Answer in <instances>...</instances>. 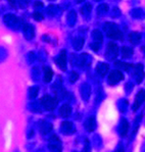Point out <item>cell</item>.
Listing matches in <instances>:
<instances>
[{
  "label": "cell",
  "mask_w": 145,
  "mask_h": 152,
  "mask_svg": "<svg viewBox=\"0 0 145 152\" xmlns=\"http://www.w3.org/2000/svg\"><path fill=\"white\" fill-rule=\"evenodd\" d=\"M72 45H74L76 50H80L84 45V39L82 38V37H77V38H75L74 41H72Z\"/></svg>",
  "instance_id": "cell-21"
},
{
  "label": "cell",
  "mask_w": 145,
  "mask_h": 152,
  "mask_svg": "<svg viewBox=\"0 0 145 152\" xmlns=\"http://www.w3.org/2000/svg\"><path fill=\"white\" fill-rule=\"evenodd\" d=\"M90 86L87 84H83L81 87V94L84 100H88L89 95H90Z\"/></svg>",
  "instance_id": "cell-18"
},
{
  "label": "cell",
  "mask_w": 145,
  "mask_h": 152,
  "mask_svg": "<svg viewBox=\"0 0 145 152\" xmlns=\"http://www.w3.org/2000/svg\"><path fill=\"white\" fill-rule=\"evenodd\" d=\"M77 3H81V2H84V0H76Z\"/></svg>",
  "instance_id": "cell-36"
},
{
  "label": "cell",
  "mask_w": 145,
  "mask_h": 152,
  "mask_svg": "<svg viewBox=\"0 0 145 152\" xmlns=\"http://www.w3.org/2000/svg\"><path fill=\"white\" fill-rule=\"evenodd\" d=\"M49 149L51 152H62V143L56 135L52 136L49 139Z\"/></svg>",
  "instance_id": "cell-4"
},
{
  "label": "cell",
  "mask_w": 145,
  "mask_h": 152,
  "mask_svg": "<svg viewBox=\"0 0 145 152\" xmlns=\"http://www.w3.org/2000/svg\"><path fill=\"white\" fill-rule=\"evenodd\" d=\"M90 47L92 48L94 51H96V52H97V51L100 49V43H99V42H94V43L91 44Z\"/></svg>",
  "instance_id": "cell-31"
},
{
  "label": "cell",
  "mask_w": 145,
  "mask_h": 152,
  "mask_svg": "<svg viewBox=\"0 0 145 152\" xmlns=\"http://www.w3.org/2000/svg\"><path fill=\"white\" fill-rule=\"evenodd\" d=\"M121 53L124 58H128L133 54V50L130 47H128V46H124V47H122Z\"/></svg>",
  "instance_id": "cell-23"
},
{
  "label": "cell",
  "mask_w": 145,
  "mask_h": 152,
  "mask_svg": "<svg viewBox=\"0 0 145 152\" xmlns=\"http://www.w3.org/2000/svg\"><path fill=\"white\" fill-rule=\"evenodd\" d=\"M62 132L65 135H69V134L74 133L75 128H74L72 123H71V121H64V123L62 124Z\"/></svg>",
  "instance_id": "cell-11"
},
{
  "label": "cell",
  "mask_w": 145,
  "mask_h": 152,
  "mask_svg": "<svg viewBox=\"0 0 145 152\" xmlns=\"http://www.w3.org/2000/svg\"><path fill=\"white\" fill-rule=\"evenodd\" d=\"M93 38H94L95 42H99V43H101V42L103 41V35H102V33L100 31L95 30V31L93 32Z\"/></svg>",
  "instance_id": "cell-24"
},
{
  "label": "cell",
  "mask_w": 145,
  "mask_h": 152,
  "mask_svg": "<svg viewBox=\"0 0 145 152\" xmlns=\"http://www.w3.org/2000/svg\"><path fill=\"white\" fill-rule=\"evenodd\" d=\"M96 128V121H95L94 116H90L87 121H85V129L88 132H93Z\"/></svg>",
  "instance_id": "cell-12"
},
{
  "label": "cell",
  "mask_w": 145,
  "mask_h": 152,
  "mask_svg": "<svg viewBox=\"0 0 145 152\" xmlns=\"http://www.w3.org/2000/svg\"><path fill=\"white\" fill-rule=\"evenodd\" d=\"M119 51H120V50H119L118 45H116V43L111 42V43H108V45H107L106 54H105V56H106L107 59L113 60L119 55Z\"/></svg>",
  "instance_id": "cell-3"
},
{
  "label": "cell",
  "mask_w": 145,
  "mask_h": 152,
  "mask_svg": "<svg viewBox=\"0 0 145 152\" xmlns=\"http://www.w3.org/2000/svg\"><path fill=\"white\" fill-rule=\"evenodd\" d=\"M82 152H90V145H89V141L86 140V143H85V146H84L83 150Z\"/></svg>",
  "instance_id": "cell-32"
},
{
  "label": "cell",
  "mask_w": 145,
  "mask_h": 152,
  "mask_svg": "<svg viewBox=\"0 0 145 152\" xmlns=\"http://www.w3.org/2000/svg\"><path fill=\"white\" fill-rule=\"evenodd\" d=\"M107 11H108V5H107V4H101V5H99L97 8V12L99 13V15H104Z\"/></svg>",
  "instance_id": "cell-26"
},
{
  "label": "cell",
  "mask_w": 145,
  "mask_h": 152,
  "mask_svg": "<svg viewBox=\"0 0 145 152\" xmlns=\"http://www.w3.org/2000/svg\"><path fill=\"white\" fill-rule=\"evenodd\" d=\"M131 15L134 18H144L145 15H144V11L141 8H135L131 11Z\"/></svg>",
  "instance_id": "cell-22"
},
{
  "label": "cell",
  "mask_w": 145,
  "mask_h": 152,
  "mask_svg": "<svg viewBox=\"0 0 145 152\" xmlns=\"http://www.w3.org/2000/svg\"><path fill=\"white\" fill-rule=\"evenodd\" d=\"M23 30H24V34L27 40L33 39V37H34V35H35V29L32 25H25L24 27H23Z\"/></svg>",
  "instance_id": "cell-10"
},
{
  "label": "cell",
  "mask_w": 145,
  "mask_h": 152,
  "mask_svg": "<svg viewBox=\"0 0 145 152\" xmlns=\"http://www.w3.org/2000/svg\"><path fill=\"white\" fill-rule=\"evenodd\" d=\"M52 77H53L52 69H51L50 67H48V66L44 67V82L49 83V82L51 81V79H52Z\"/></svg>",
  "instance_id": "cell-19"
},
{
  "label": "cell",
  "mask_w": 145,
  "mask_h": 152,
  "mask_svg": "<svg viewBox=\"0 0 145 152\" xmlns=\"http://www.w3.org/2000/svg\"><path fill=\"white\" fill-rule=\"evenodd\" d=\"M104 31L107 36L114 40H121L123 38V34H122L121 30L114 23H106L104 25Z\"/></svg>",
  "instance_id": "cell-1"
},
{
  "label": "cell",
  "mask_w": 145,
  "mask_h": 152,
  "mask_svg": "<svg viewBox=\"0 0 145 152\" xmlns=\"http://www.w3.org/2000/svg\"><path fill=\"white\" fill-rule=\"evenodd\" d=\"M34 6H35V7H42V6H43V4H42V2L41 1H36V2H35V3H34Z\"/></svg>",
  "instance_id": "cell-33"
},
{
  "label": "cell",
  "mask_w": 145,
  "mask_h": 152,
  "mask_svg": "<svg viewBox=\"0 0 145 152\" xmlns=\"http://www.w3.org/2000/svg\"><path fill=\"white\" fill-rule=\"evenodd\" d=\"M38 92H39V89L38 87H31L29 90V93H30V98H32V99H34V98H36V96L38 95Z\"/></svg>",
  "instance_id": "cell-27"
},
{
  "label": "cell",
  "mask_w": 145,
  "mask_h": 152,
  "mask_svg": "<svg viewBox=\"0 0 145 152\" xmlns=\"http://www.w3.org/2000/svg\"><path fill=\"white\" fill-rule=\"evenodd\" d=\"M144 101H145V91L141 90V91H139L138 94L136 95L134 105H133V110H137Z\"/></svg>",
  "instance_id": "cell-8"
},
{
  "label": "cell",
  "mask_w": 145,
  "mask_h": 152,
  "mask_svg": "<svg viewBox=\"0 0 145 152\" xmlns=\"http://www.w3.org/2000/svg\"><path fill=\"white\" fill-rule=\"evenodd\" d=\"M113 11H114V15H113L114 16H116V15H120V13H121V11L119 10L118 8H114Z\"/></svg>",
  "instance_id": "cell-34"
},
{
  "label": "cell",
  "mask_w": 145,
  "mask_h": 152,
  "mask_svg": "<svg viewBox=\"0 0 145 152\" xmlns=\"http://www.w3.org/2000/svg\"><path fill=\"white\" fill-rule=\"evenodd\" d=\"M8 1H9V3H10V5H11V6H15V0H8Z\"/></svg>",
  "instance_id": "cell-35"
},
{
  "label": "cell",
  "mask_w": 145,
  "mask_h": 152,
  "mask_svg": "<svg viewBox=\"0 0 145 152\" xmlns=\"http://www.w3.org/2000/svg\"><path fill=\"white\" fill-rule=\"evenodd\" d=\"M128 131H129V123L123 118L121 121V125H120V133H121V136L122 137H125L126 135L128 134Z\"/></svg>",
  "instance_id": "cell-13"
},
{
  "label": "cell",
  "mask_w": 145,
  "mask_h": 152,
  "mask_svg": "<svg viewBox=\"0 0 145 152\" xmlns=\"http://www.w3.org/2000/svg\"><path fill=\"white\" fill-rule=\"evenodd\" d=\"M91 9H92V6H91V4H85V5L83 6V7L81 8V13L84 15H88L89 13L91 12Z\"/></svg>",
  "instance_id": "cell-25"
},
{
  "label": "cell",
  "mask_w": 145,
  "mask_h": 152,
  "mask_svg": "<svg viewBox=\"0 0 145 152\" xmlns=\"http://www.w3.org/2000/svg\"><path fill=\"white\" fill-rule=\"evenodd\" d=\"M51 130H52V125L51 124L47 123V121H42L40 125V132L43 135L48 134Z\"/></svg>",
  "instance_id": "cell-17"
},
{
  "label": "cell",
  "mask_w": 145,
  "mask_h": 152,
  "mask_svg": "<svg viewBox=\"0 0 145 152\" xmlns=\"http://www.w3.org/2000/svg\"><path fill=\"white\" fill-rule=\"evenodd\" d=\"M134 77L136 79L137 83H141V81L144 78V69H143V65L142 64H137L135 66V71H134Z\"/></svg>",
  "instance_id": "cell-9"
},
{
  "label": "cell",
  "mask_w": 145,
  "mask_h": 152,
  "mask_svg": "<svg viewBox=\"0 0 145 152\" xmlns=\"http://www.w3.org/2000/svg\"><path fill=\"white\" fill-rule=\"evenodd\" d=\"M41 104L46 110H53L57 105V98H53L49 95L41 98Z\"/></svg>",
  "instance_id": "cell-2"
},
{
  "label": "cell",
  "mask_w": 145,
  "mask_h": 152,
  "mask_svg": "<svg viewBox=\"0 0 145 152\" xmlns=\"http://www.w3.org/2000/svg\"><path fill=\"white\" fill-rule=\"evenodd\" d=\"M124 79V76L121 71H113L108 76V83L111 85H116Z\"/></svg>",
  "instance_id": "cell-6"
},
{
  "label": "cell",
  "mask_w": 145,
  "mask_h": 152,
  "mask_svg": "<svg viewBox=\"0 0 145 152\" xmlns=\"http://www.w3.org/2000/svg\"><path fill=\"white\" fill-rule=\"evenodd\" d=\"M33 18H34L36 20H39V22H40V20H42L44 18V16H43V15H42L41 12H38V11H36V12L33 15Z\"/></svg>",
  "instance_id": "cell-30"
},
{
  "label": "cell",
  "mask_w": 145,
  "mask_h": 152,
  "mask_svg": "<svg viewBox=\"0 0 145 152\" xmlns=\"http://www.w3.org/2000/svg\"><path fill=\"white\" fill-rule=\"evenodd\" d=\"M4 23L10 28H13L15 27V29H18L20 27V20L16 18L15 15H6L4 16Z\"/></svg>",
  "instance_id": "cell-5"
},
{
  "label": "cell",
  "mask_w": 145,
  "mask_h": 152,
  "mask_svg": "<svg viewBox=\"0 0 145 152\" xmlns=\"http://www.w3.org/2000/svg\"><path fill=\"white\" fill-rule=\"evenodd\" d=\"M95 1H101V0H95Z\"/></svg>",
  "instance_id": "cell-37"
},
{
  "label": "cell",
  "mask_w": 145,
  "mask_h": 152,
  "mask_svg": "<svg viewBox=\"0 0 145 152\" xmlns=\"http://www.w3.org/2000/svg\"><path fill=\"white\" fill-rule=\"evenodd\" d=\"M71 112H72V108L70 107V105H67V104H64L59 108V114L62 118H67V116H70Z\"/></svg>",
  "instance_id": "cell-16"
},
{
  "label": "cell",
  "mask_w": 145,
  "mask_h": 152,
  "mask_svg": "<svg viewBox=\"0 0 145 152\" xmlns=\"http://www.w3.org/2000/svg\"><path fill=\"white\" fill-rule=\"evenodd\" d=\"M79 79V75L77 74L76 72H71V77H70V81L72 82V83H75L77 80Z\"/></svg>",
  "instance_id": "cell-29"
},
{
  "label": "cell",
  "mask_w": 145,
  "mask_h": 152,
  "mask_svg": "<svg viewBox=\"0 0 145 152\" xmlns=\"http://www.w3.org/2000/svg\"><path fill=\"white\" fill-rule=\"evenodd\" d=\"M56 6H54V5H49L47 9H46V13H47L48 15H50V16H53L56 13Z\"/></svg>",
  "instance_id": "cell-28"
},
{
  "label": "cell",
  "mask_w": 145,
  "mask_h": 152,
  "mask_svg": "<svg viewBox=\"0 0 145 152\" xmlns=\"http://www.w3.org/2000/svg\"><path fill=\"white\" fill-rule=\"evenodd\" d=\"M108 69H109V66H108V64H103V62H101V64H99L97 65V67H96V71L98 74L100 75V76H105V75L107 74V72H108Z\"/></svg>",
  "instance_id": "cell-14"
},
{
  "label": "cell",
  "mask_w": 145,
  "mask_h": 152,
  "mask_svg": "<svg viewBox=\"0 0 145 152\" xmlns=\"http://www.w3.org/2000/svg\"><path fill=\"white\" fill-rule=\"evenodd\" d=\"M55 62H56V64L59 66L60 69H62V71L67 69V53H65L64 50H62V52L59 53V55H58L56 57V59H55Z\"/></svg>",
  "instance_id": "cell-7"
},
{
  "label": "cell",
  "mask_w": 145,
  "mask_h": 152,
  "mask_svg": "<svg viewBox=\"0 0 145 152\" xmlns=\"http://www.w3.org/2000/svg\"><path fill=\"white\" fill-rule=\"evenodd\" d=\"M129 40L132 44L136 45V44L139 43L140 40H141V35H140V33H138V32H132L129 35Z\"/></svg>",
  "instance_id": "cell-15"
},
{
  "label": "cell",
  "mask_w": 145,
  "mask_h": 152,
  "mask_svg": "<svg viewBox=\"0 0 145 152\" xmlns=\"http://www.w3.org/2000/svg\"><path fill=\"white\" fill-rule=\"evenodd\" d=\"M114 64H116V66L119 67L120 69H123V71H126V72L130 71L131 67H133V64H127V62H123V61H116Z\"/></svg>",
  "instance_id": "cell-20"
}]
</instances>
